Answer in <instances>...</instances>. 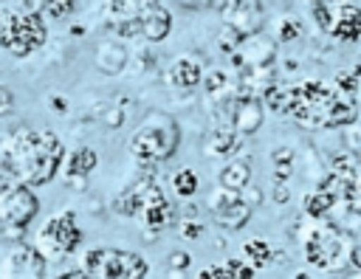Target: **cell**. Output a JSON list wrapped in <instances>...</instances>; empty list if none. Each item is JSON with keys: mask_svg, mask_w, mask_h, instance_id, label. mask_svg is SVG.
Returning a JSON list of instances; mask_svg holds the SVG:
<instances>
[{"mask_svg": "<svg viewBox=\"0 0 361 279\" xmlns=\"http://www.w3.org/2000/svg\"><path fill=\"white\" fill-rule=\"evenodd\" d=\"M96 163H99L96 149H90V147H79V149H73V152L65 158V163H62V166H65V180L82 186L85 178H90V172L96 169Z\"/></svg>", "mask_w": 361, "mask_h": 279, "instance_id": "14", "label": "cell"}, {"mask_svg": "<svg viewBox=\"0 0 361 279\" xmlns=\"http://www.w3.org/2000/svg\"><path fill=\"white\" fill-rule=\"evenodd\" d=\"M262 116H265V107H262V99L254 96V93H243L237 99H231V116H228V127L240 135H251L262 127Z\"/></svg>", "mask_w": 361, "mask_h": 279, "instance_id": "10", "label": "cell"}, {"mask_svg": "<svg viewBox=\"0 0 361 279\" xmlns=\"http://www.w3.org/2000/svg\"><path fill=\"white\" fill-rule=\"evenodd\" d=\"M107 124L118 127V124H121V110H110V113H107Z\"/></svg>", "mask_w": 361, "mask_h": 279, "instance_id": "37", "label": "cell"}, {"mask_svg": "<svg viewBox=\"0 0 361 279\" xmlns=\"http://www.w3.org/2000/svg\"><path fill=\"white\" fill-rule=\"evenodd\" d=\"M217 180H220V189H228V192H243L248 183H251V163L248 161H228L223 169H220V175H217Z\"/></svg>", "mask_w": 361, "mask_h": 279, "instance_id": "19", "label": "cell"}, {"mask_svg": "<svg viewBox=\"0 0 361 279\" xmlns=\"http://www.w3.org/2000/svg\"><path fill=\"white\" fill-rule=\"evenodd\" d=\"M243 254H245V259H248V265L257 271V268H265V265H271V259H274V248H271V242L268 240H262V237H254V240H248L245 245H243Z\"/></svg>", "mask_w": 361, "mask_h": 279, "instance_id": "20", "label": "cell"}, {"mask_svg": "<svg viewBox=\"0 0 361 279\" xmlns=\"http://www.w3.org/2000/svg\"><path fill=\"white\" fill-rule=\"evenodd\" d=\"M93 59H96V68L102 73H118L127 65V48L118 39H104L96 45Z\"/></svg>", "mask_w": 361, "mask_h": 279, "instance_id": "16", "label": "cell"}, {"mask_svg": "<svg viewBox=\"0 0 361 279\" xmlns=\"http://www.w3.org/2000/svg\"><path fill=\"white\" fill-rule=\"evenodd\" d=\"M169 268H172V271L189 268V254H186V251H172V254H169Z\"/></svg>", "mask_w": 361, "mask_h": 279, "instance_id": "34", "label": "cell"}, {"mask_svg": "<svg viewBox=\"0 0 361 279\" xmlns=\"http://www.w3.org/2000/svg\"><path fill=\"white\" fill-rule=\"evenodd\" d=\"M344 144H347V152H361V124L344 127Z\"/></svg>", "mask_w": 361, "mask_h": 279, "instance_id": "31", "label": "cell"}, {"mask_svg": "<svg viewBox=\"0 0 361 279\" xmlns=\"http://www.w3.org/2000/svg\"><path fill=\"white\" fill-rule=\"evenodd\" d=\"M141 37L149 42H164L172 31V14L161 3H141Z\"/></svg>", "mask_w": 361, "mask_h": 279, "instance_id": "12", "label": "cell"}, {"mask_svg": "<svg viewBox=\"0 0 361 279\" xmlns=\"http://www.w3.org/2000/svg\"><path fill=\"white\" fill-rule=\"evenodd\" d=\"M82 245V228L76 223L73 211H59L51 220H45V225L37 234V251L45 256V262H56L71 256L76 248Z\"/></svg>", "mask_w": 361, "mask_h": 279, "instance_id": "7", "label": "cell"}, {"mask_svg": "<svg viewBox=\"0 0 361 279\" xmlns=\"http://www.w3.org/2000/svg\"><path fill=\"white\" fill-rule=\"evenodd\" d=\"M302 34V25H299V20H282L279 23V31H276V37L282 39V42H290V39H296Z\"/></svg>", "mask_w": 361, "mask_h": 279, "instance_id": "29", "label": "cell"}, {"mask_svg": "<svg viewBox=\"0 0 361 279\" xmlns=\"http://www.w3.org/2000/svg\"><path fill=\"white\" fill-rule=\"evenodd\" d=\"M251 206L243 200V197H234L228 206H223L220 211H214L212 217H214V223L220 225V228H226V231H237V228H243L248 220H251Z\"/></svg>", "mask_w": 361, "mask_h": 279, "instance_id": "17", "label": "cell"}, {"mask_svg": "<svg viewBox=\"0 0 361 279\" xmlns=\"http://www.w3.org/2000/svg\"><path fill=\"white\" fill-rule=\"evenodd\" d=\"M203 85H206V90H209L212 96H217L220 90H226V73H223V70H212V73L203 76Z\"/></svg>", "mask_w": 361, "mask_h": 279, "instance_id": "30", "label": "cell"}, {"mask_svg": "<svg viewBox=\"0 0 361 279\" xmlns=\"http://www.w3.org/2000/svg\"><path fill=\"white\" fill-rule=\"evenodd\" d=\"M14 110V96L6 85H0V116H8Z\"/></svg>", "mask_w": 361, "mask_h": 279, "instance_id": "33", "label": "cell"}, {"mask_svg": "<svg viewBox=\"0 0 361 279\" xmlns=\"http://www.w3.org/2000/svg\"><path fill=\"white\" fill-rule=\"evenodd\" d=\"M45 256L25 242H17L0 259V279H45Z\"/></svg>", "mask_w": 361, "mask_h": 279, "instance_id": "9", "label": "cell"}, {"mask_svg": "<svg viewBox=\"0 0 361 279\" xmlns=\"http://www.w3.org/2000/svg\"><path fill=\"white\" fill-rule=\"evenodd\" d=\"M355 116H358L355 104L336 96V101H333V107L324 118V127H350V124H355Z\"/></svg>", "mask_w": 361, "mask_h": 279, "instance_id": "23", "label": "cell"}, {"mask_svg": "<svg viewBox=\"0 0 361 279\" xmlns=\"http://www.w3.org/2000/svg\"><path fill=\"white\" fill-rule=\"evenodd\" d=\"M3 14H6V8H0V25H3Z\"/></svg>", "mask_w": 361, "mask_h": 279, "instance_id": "41", "label": "cell"}, {"mask_svg": "<svg viewBox=\"0 0 361 279\" xmlns=\"http://www.w3.org/2000/svg\"><path fill=\"white\" fill-rule=\"evenodd\" d=\"M214 279H257V271L243 259H226L223 265H212Z\"/></svg>", "mask_w": 361, "mask_h": 279, "instance_id": "22", "label": "cell"}, {"mask_svg": "<svg viewBox=\"0 0 361 279\" xmlns=\"http://www.w3.org/2000/svg\"><path fill=\"white\" fill-rule=\"evenodd\" d=\"M197 279H214V276H212V268H203V271L197 273Z\"/></svg>", "mask_w": 361, "mask_h": 279, "instance_id": "39", "label": "cell"}, {"mask_svg": "<svg viewBox=\"0 0 361 279\" xmlns=\"http://www.w3.org/2000/svg\"><path fill=\"white\" fill-rule=\"evenodd\" d=\"M353 242L338 225H319L305 237V259L313 268L336 271L344 262H350Z\"/></svg>", "mask_w": 361, "mask_h": 279, "instance_id": "6", "label": "cell"}, {"mask_svg": "<svg viewBox=\"0 0 361 279\" xmlns=\"http://www.w3.org/2000/svg\"><path fill=\"white\" fill-rule=\"evenodd\" d=\"M288 197H290L288 186H285V183H276V186H274V200H276V203H288Z\"/></svg>", "mask_w": 361, "mask_h": 279, "instance_id": "35", "label": "cell"}, {"mask_svg": "<svg viewBox=\"0 0 361 279\" xmlns=\"http://www.w3.org/2000/svg\"><path fill=\"white\" fill-rule=\"evenodd\" d=\"M333 37L338 39H358L361 37V8L358 6H336V31Z\"/></svg>", "mask_w": 361, "mask_h": 279, "instance_id": "18", "label": "cell"}, {"mask_svg": "<svg viewBox=\"0 0 361 279\" xmlns=\"http://www.w3.org/2000/svg\"><path fill=\"white\" fill-rule=\"evenodd\" d=\"M240 147H243V135L234 132L228 124H220L206 135V152L212 158H231Z\"/></svg>", "mask_w": 361, "mask_h": 279, "instance_id": "15", "label": "cell"}, {"mask_svg": "<svg viewBox=\"0 0 361 279\" xmlns=\"http://www.w3.org/2000/svg\"><path fill=\"white\" fill-rule=\"evenodd\" d=\"M164 79H166V85L175 87V90H192V87H197L200 79H203V65H200L195 56H178V59H172V65L166 68Z\"/></svg>", "mask_w": 361, "mask_h": 279, "instance_id": "13", "label": "cell"}, {"mask_svg": "<svg viewBox=\"0 0 361 279\" xmlns=\"http://www.w3.org/2000/svg\"><path fill=\"white\" fill-rule=\"evenodd\" d=\"M45 39H48V25H45V17L37 8L34 11H23V14L6 8L3 25H0V45L11 56L23 59V56L34 54L37 48H42Z\"/></svg>", "mask_w": 361, "mask_h": 279, "instance_id": "5", "label": "cell"}, {"mask_svg": "<svg viewBox=\"0 0 361 279\" xmlns=\"http://www.w3.org/2000/svg\"><path fill=\"white\" fill-rule=\"evenodd\" d=\"M178 228H180V237H183V240H197V237H203V225L195 223V220H189V217L180 220Z\"/></svg>", "mask_w": 361, "mask_h": 279, "instance_id": "32", "label": "cell"}, {"mask_svg": "<svg viewBox=\"0 0 361 279\" xmlns=\"http://www.w3.org/2000/svg\"><path fill=\"white\" fill-rule=\"evenodd\" d=\"M87 279H147L149 265L141 254L124 248H90L82 254V265Z\"/></svg>", "mask_w": 361, "mask_h": 279, "instance_id": "4", "label": "cell"}, {"mask_svg": "<svg viewBox=\"0 0 361 279\" xmlns=\"http://www.w3.org/2000/svg\"><path fill=\"white\" fill-rule=\"evenodd\" d=\"M37 11H39L42 17L48 14V17H56V20H59V17H65V14L73 11V3H65V0H59V3H39Z\"/></svg>", "mask_w": 361, "mask_h": 279, "instance_id": "28", "label": "cell"}, {"mask_svg": "<svg viewBox=\"0 0 361 279\" xmlns=\"http://www.w3.org/2000/svg\"><path fill=\"white\" fill-rule=\"evenodd\" d=\"M217 8L223 11L226 25H228L240 39L254 37L257 28H259V23H262V6H259V3H220Z\"/></svg>", "mask_w": 361, "mask_h": 279, "instance_id": "11", "label": "cell"}, {"mask_svg": "<svg viewBox=\"0 0 361 279\" xmlns=\"http://www.w3.org/2000/svg\"><path fill=\"white\" fill-rule=\"evenodd\" d=\"M293 279H310V276H307V273H296Z\"/></svg>", "mask_w": 361, "mask_h": 279, "instance_id": "40", "label": "cell"}, {"mask_svg": "<svg viewBox=\"0 0 361 279\" xmlns=\"http://www.w3.org/2000/svg\"><path fill=\"white\" fill-rule=\"evenodd\" d=\"M172 189H175V194H178L180 200L192 197V194L197 192V175H195L192 169H178V172L172 175Z\"/></svg>", "mask_w": 361, "mask_h": 279, "instance_id": "25", "label": "cell"}, {"mask_svg": "<svg viewBox=\"0 0 361 279\" xmlns=\"http://www.w3.org/2000/svg\"><path fill=\"white\" fill-rule=\"evenodd\" d=\"M56 279H87V276H85L82 268H68V271H62Z\"/></svg>", "mask_w": 361, "mask_h": 279, "instance_id": "36", "label": "cell"}, {"mask_svg": "<svg viewBox=\"0 0 361 279\" xmlns=\"http://www.w3.org/2000/svg\"><path fill=\"white\" fill-rule=\"evenodd\" d=\"M336 82H338V90L355 93V90H358V82H361V65L353 68V70H341V73L336 76Z\"/></svg>", "mask_w": 361, "mask_h": 279, "instance_id": "27", "label": "cell"}, {"mask_svg": "<svg viewBox=\"0 0 361 279\" xmlns=\"http://www.w3.org/2000/svg\"><path fill=\"white\" fill-rule=\"evenodd\" d=\"M113 211L118 217H138V223L147 228V234L164 231L166 225L175 223V203L164 194V189L152 172L141 175L135 183L121 189L113 197Z\"/></svg>", "mask_w": 361, "mask_h": 279, "instance_id": "2", "label": "cell"}, {"mask_svg": "<svg viewBox=\"0 0 361 279\" xmlns=\"http://www.w3.org/2000/svg\"><path fill=\"white\" fill-rule=\"evenodd\" d=\"M350 262H353L355 268H361V245H358V248H353V254H350Z\"/></svg>", "mask_w": 361, "mask_h": 279, "instance_id": "38", "label": "cell"}, {"mask_svg": "<svg viewBox=\"0 0 361 279\" xmlns=\"http://www.w3.org/2000/svg\"><path fill=\"white\" fill-rule=\"evenodd\" d=\"M338 200L330 194V192H324V189H316L313 194H307V200H305V214L310 217V220H324L330 211H333V206H336Z\"/></svg>", "mask_w": 361, "mask_h": 279, "instance_id": "21", "label": "cell"}, {"mask_svg": "<svg viewBox=\"0 0 361 279\" xmlns=\"http://www.w3.org/2000/svg\"><path fill=\"white\" fill-rule=\"evenodd\" d=\"M180 144V127L172 116L166 113H155L149 116L130 138V155L144 163V166H155V163H164L175 155Z\"/></svg>", "mask_w": 361, "mask_h": 279, "instance_id": "3", "label": "cell"}, {"mask_svg": "<svg viewBox=\"0 0 361 279\" xmlns=\"http://www.w3.org/2000/svg\"><path fill=\"white\" fill-rule=\"evenodd\" d=\"M313 17H316V23H319V28L324 34L336 31V6L333 3H316L313 6Z\"/></svg>", "mask_w": 361, "mask_h": 279, "instance_id": "26", "label": "cell"}, {"mask_svg": "<svg viewBox=\"0 0 361 279\" xmlns=\"http://www.w3.org/2000/svg\"><path fill=\"white\" fill-rule=\"evenodd\" d=\"M65 163V147L51 130L20 127L0 138V189L45 186Z\"/></svg>", "mask_w": 361, "mask_h": 279, "instance_id": "1", "label": "cell"}, {"mask_svg": "<svg viewBox=\"0 0 361 279\" xmlns=\"http://www.w3.org/2000/svg\"><path fill=\"white\" fill-rule=\"evenodd\" d=\"M39 211V200L28 186H6L0 189V228L3 231H25Z\"/></svg>", "mask_w": 361, "mask_h": 279, "instance_id": "8", "label": "cell"}, {"mask_svg": "<svg viewBox=\"0 0 361 279\" xmlns=\"http://www.w3.org/2000/svg\"><path fill=\"white\" fill-rule=\"evenodd\" d=\"M271 161H274V178H276V183H285L293 175V149L276 147L271 152Z\"/></svg>", "mask_w": 361, "mask_h": 279, "instance_id": "24", "label": "cell"}]
</instances>
